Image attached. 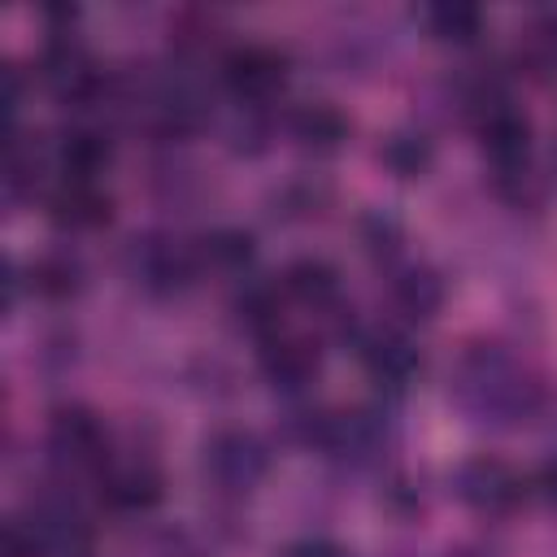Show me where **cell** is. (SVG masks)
Segmentation results:
<instances>
[{
  "instance_id": "6da1fadb",
  "label": "cell",
  "mask_w": 557,
  "mask_h": 557,
  "mask_svg": "<svg viewBox=\"0 0 557 557\" xmlns=\"http://www.w3.org/2000/svg\"><path fill=\"white\" fill-rule=\"evenodd\" d=\"M453 400L492 426H522L544 409V383L500 344H470L453 370Z\"/></svg>"
},
{
  "instance_id": "7a4b0ae2",
  "label": "cell",
  "mask_w": 557,
  "mask_h": 557,
  "mask_svg": "<svg viewBox=\"0 0 557 557\" xmlns=\"http://www.w3.org/2000/svg\"><path fill=\"white\" fill-rule=\"evenodd\" d=\"M470 109H474V131H479V144H483L487 161L500 174H522L527 152H531V122H527V113L496 83H483L470 96Z\"/></svg>"
},
{
  "instance_id": "3957f363",
  "label": "cell",
  "mask_w": 557,
  "mask_h": 557,
  "mask_svg": "<svg viewBox=\"0 0 557 557\" xmlns=\"http://www.w3.org/2000/svg\"><path fill=\"white\" fill-rule=\"evenodd\" d=\"M200 470L205 479L218 487V492H252L265 470H270V448L261 444L257 431H244V426H222L205 440L200 448Z\"/></svg>"
},
{
  "instance_id": "277c9868",
  "label": "cell",
  "mask_w": 557,
  "mask_h": 557,
  "mask_svg": "<svg viewBox=\"0 0 557 557\" xmlns=\"http://www.w3.org/2000/svg\"><path fill=\"white\" fill-rule=\"evenodd\" d=\"M453 492L461 505H470L474 513H509L522 505L527 496V479L492 453H474L453 470Z\"/></svg>"
},
{
  "instance_id": "5b68a950",
  "label": "cell",
  "mask_w": 557,
  "mask_h": 557,
  "mask_svg": "<svg viewBox=\"0 0 557 557\" xmlns=\"http://www.w3.org/2000/svg\"><path fill=\"white\" fill-rule=\"evenodd\" d=\"M48 448L70 470H104V461H109V426L87 405H61L48 418Z\"/></svg>"
},
{
  "instance_id": "8992f818",
  "label": "cell",
  "mask_w": 557,
  "mask_h": 557,
  "mask_svg": "<svg viewBox=\"0 0 557 557\" xmlns=\"http://www.w3.org/2000/svg\"><path fill=\"white\" fill-rule=\"evenodd\" d=\"M222 83L244 104H265L287 83V57L274 44H235L222 57Z\"/></svg>"
},
{
  "instance_id": "52a82bcc",
  "label": "cell",
  "mask_w": 557,
  "mask_h": 557,
  "mask_svg": "<svg viewBox=\"0 0 557 557\" xmlns=\"http://www.w3.org/2000/svg\"><path fill=\"white\" fill-rule=\"evenodd\" d=\"M318 366H322V352H318V339H309V335L274 331L261 339V374L283 392L309 387L318 379Z\"/></svg>"
},
{
  "instance_id": "ba28073f",
  "label": "cell",
  "mask_w": 557,
  "mask_h": 557,
  "mask_svg": "<svg viewBox=\"0 0 557 557\" xmlns=\"http://www.w3.org/2000/svg\"><path fill=\"white\" fill-rule=\"evenodd\" d=\"M44 78H48V87H52L61 100H74V104H87V100L100 91V70H96V61H91L87 48L74 44L70 35H57V39L44 48Z\"/></svg>"
},
{
  "instance_id": "9c48e42d",
  "label": "cell",
  "mask_w": 557,
  "mask_h": 557,
  "mask_svg": "<svg viewBox=\"0 0 557 557\" xmlns=\"http://www.w3.org/2000/svg\"><path fill=\"white\" fill-rule=\"evenodd\" d=\"M109 213H113V200L100 187V178H61L48 191V218L61 231H96L109 222Z\"/></svg>"
},
{
  "instance_id": "30bf717a",
  "label": "cell",
  "mask_w": 557,
  "mask_h": 557,
  "mask_svg": "<svg viewBox=\"0 0 557 557\" xmlns=\"http://www.w3.org/2000/svg\"><path fill=\"white\" fill-rule=\"evenodd\" d=\"M100 496L113 509H148L161 500V470L148 457H131V461H104L100 470Z\"/></svg>"
},
{
  "instance_id": "8fae6325",
  "label": "cell",
  "mask_w": 557,
  "mask_h": 557,
  "mask_svg": "<svg viewBox=\"0 0 557 557\" xmlns=\"http://www.w3.org/2000/svg\"><path fill=\"white\" fill-rule=\"evenodd\" d=\"M357 357L366 374L383 387H405L418 374V352L400 331H366L357 339Z\"/></svg>"
},
{
  "instance_id": "7c38bea8",
  "label": "cell",
  "mask_w": 557,
  "mask_h": 557,
  "mask_svg": "<svg viewBox=\"0 0 557 557\" xmlns=\"http://www.w3.org/2000/svg\"><path fill=\"white\" fill-rule=\"evenodd\" d=\"M131 270L148 292H178L191 278L196 257L165 244V239H135L131 244Z\"/></svg>"
},
{
  "instance_id": "4fadbf2b",
  "label": "cell",
  "mask_w": 557,
  "mask_h": 557,
  "mask_svg": "<svg viewBox=\"0 0 557 557\" xmlns=\"http://www.w3.org/2000/svg\"><path fill=\"white\" fill-rule=\"evenodd\" d=\"M22 522L35 531L44 557L83 553V544H87V522H83V513H78L74 505H65V500H39V505H30V518H22Z\"/></svg>"
},
{
  "instance_id": "5bb4252c",
  "label": "cell",
  "mask_w": 557,
  "mask_h": 557,
  "mask_svg": "<svg viewBox=\"0 0 557 557\" xmlns=\"http://www.w3.org/2000/svg\"><path fill=\"white\" fill-rule=\"evenodd\" d=\"M283 292L300 305H309L313 313H331L339 305V270L322 257H296L283 270Z\"/></svg>"
},
{
  "instance_id": "9a60e30c",
  "label": "cell",
  "mask_w": 557,
  "mask_h": 557,
  "mask_svg": "<svg viewBox=\"0 0 557 557\" xmlns=\"http://www.w3.org/2000/svg\"><path fill=\"white\" fill-rule=\"evenodd\" d=\"M287 131L309 152H335L348 139V117L331 100H309V104H296L287 113Z\"/></svg>"
},
{
  "instance_id": "2e32d148",
  "label": "cell",
  "mask_w": 557,
  "mask_h": 557,
  "mask_svg": "<svg viewBox=\"0 0 557 557\" xmlns=\"http://www.w3.org/2000/svg\"><path fill=\"white\" fill-rule=\"evenodd\" d=\"M57 161H61V178H96L104 174V165L113 161V144L104 131L96 126H70L57 139Z\"/></svg>"
},
{
  "instance_id": "e0dca14e",
  "label": "cell",
  "mask_w": 557,
  "mask_h": 557,
  "mask_svg": "<svg viewBox=\"0 0 557 557\" xmlns=\"http://www.w3.org/2000/svg\"><path fill=\"white\" fill-rule=\"evenodd\" d=\"M392 305H396L405 318H413V322L435 318L440 305H444V283H440V274L426 270V265H405V270L392 278Z\"/></svg>"
},
{
  "instance_id": "ac0fdd59",
  "label": "cell",
  "mask_w": 557,
  "mask_h": 557,
  "mask_svg": "<svg viewBox=\"0 0 557 557\" xmlns=\"http://www.w3.org/2000/svg\"><path fill=\"white\" fill-rule=\"evenodd\" d=\"M422 22L435 39L444 44H474L483 35V9L479 4H466V0H440V4H426L422 9Z\"/></svg>"
},
{
  "instance_id": "d6986e66",
  "label": "cell",
  "mask_w": 557,
  "mask_h": 557,
  "mask_svg": "<svg viewBox=\"0 0 557 557\" xmlns=\"http://www.w3.org/2000/svg\"><path fill=\"white\" fill-rule=\"evenodd\" d=\"M431 139L422 135V131H409V126H400V131H387L383 135V144H379V161L396 174V178H422L426 170H431Z\"/></svg>"
},
{
  "instance_id": "ffe728a7",
  "label": "cell",
  "mask_w": 557,
  "mask_h": 557,
  "mask_svg": "<svg viewBox=\"0 0 557 557\" xmlns=\"http://www.w3.org/2000/svg\"><path fill=\"white\" fill-rule=\"evenodd\" d=\"M191 257H196V265H209V270H222V274H239L252 261V235L239 231V226H218L191 248Z\"/></svg>"
},
{
  "instance_id": "44dd1931",
  "label": "cell",
  "mask_w": 557,
  "mask_h": 557,
  "mask_svg": "<svg viewBox=\"0 0 557 557\" xmlns=\"http://www.w3.org/2000/svg\"><path fill=\"white\" fill-rule=\"evenodd\" d=\"M83 287V265L70 252H44L30 261V292L44 300H65Z\"/></svg>"
},
{
  "instance_id": "7402d4cb",
  "label": "cell",
  "mask_w": 557,
  "mask_h": 557,
  "mask_svg": "<svg viewBox=\"0 0 557 557\" xmlns=\"http://www.w3.org/2000/svg\"><path fill=\"white\" fill-rule=\"evenodd\" d=\"M522 57L535 74L557 83V13H540L527 30H522Z\"/></svg>"
},
{
  "instance_id": "603a6c76",
  "label": "cell",
  "mask_w": 557,
  "mask_h": 557,
  "mask_svg": "<svg viewBox=\"0 0 557 557\" xmlns=\"http://www.w3.org/2000/svg\"><path fill=\"white\" fill-rule=\"evenodd\" d=\"M235 309H239L244 326H252V331L265 339V335H274V331H278L283 296H278V287H270V283H252V287H244V292H239Z\"/></svg>"
},
{
  "instance_id": "cb8c5ba5",
  "label": "cell",
  "mask_w": 557,
  "mask_h": 557,
  "mask_svg": "<svg viewBox=\"0 0 557 557\" xmlns=\"http://www.w3.org/2000/svg\"><path fill=\"white\" fill-rule=\"evenodd\" d=\"M4 557H44L35 531H30L22 518H13V522L4 527Z\"/></svg>"
},
{
  "instance_id": "d4e9b609",
  "label": "cell",
  "mask_w": 557,
  "mask_h": 557,
  "mask_svg": "<svg viewBox=\"0 0 557 557\" xmlns=\"http://www.w3.org/2000/svg\"><path fill=\"white\" fill-rule=\"evenodd\" d=\"M283 557H348L339 544H331V540H300V544H292Z\"/></svg>"
},
{
  "instance_id": "484cf974",
  "label": "cell",
  "mask_w": 557,
  "mask_h": 557,
  "mask_svg": "<svg viewBox=\"0 0 557 557\" xmlns=\"http://www.w3.org/2000/svg\"><path fill=\"white\" fill-rule=\"evenodd\" d=\"M540 492H544V500L557 509V461L544 466V474H540Z\"/></svg>"
}]
</instances>
